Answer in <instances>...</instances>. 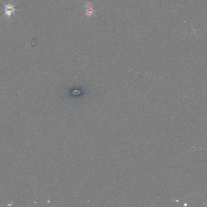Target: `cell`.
Segmentation results:
<instances>
[{
	"instance_id": "obj_1",
	"label": "cell",
	"mask_w": 207,
	"mask_h": 207,
	"mask_svg": "<svg viewBox=\"0 0 207 207\" xmlns=\"http://www.w3.org/2000/svg\"><path fill=\"white\" fill-rule=\"evenodd\" d=\"M15 8L12 4H9L4 6L5 14L7 15L8 17L12 16V15L15 13Z\"/></svg>"
}]
</instances>
